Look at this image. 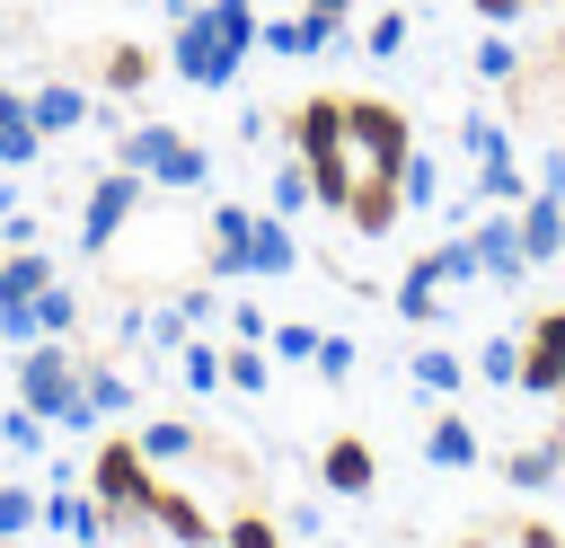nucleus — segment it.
<instances>
[{
    "instance_id": "nucleus-31",
    "label": "nucleus",
    "mask_w": 565,
    "mask_h": 548,
    "mask_svg": "<svg viewBox=\"0 0 565 548\" xmlns=\"http://www.w3.org/2000/svg\"><path fill=\"white\" fill-rule=\"evenodd\" d=\"M221 371H230V389H247V398H256V389L274 380V354H265L256 336H238V345H221Z\"/></svg>"
},
{
    "instance_id": "nucleus-10",
    "label": "nucleus",
    "mask_w": 565,
    "mask_h": 548,
    "mask_svg": "<svg viewBox=\"0 0 565 548\" xmlns=\"http://www.w3.org/2000/svg\"><path fill=\"white\" fill-rule=\"evenodd\" d=\"M44 530H62V539H79V548H106V539H115L106 504L88 495V477H79V486H71V477H53V495H44Z\"/></svg>"
},
{
    "instance_id": "nucleus-12",
    "label": "nucleus",
    "mask_w": 565,
    "mask_h": 548,
    "mask_svg": "<svg viewBox=\"0 0 565 548\" xmlns=\"http://www.w3.org/2000/svg\"><path fill=\"white\" fill-rule=\"evenodd\" d=\"M150 530H159V539H177V548H212V539H221V530H212V513H203L185 486H168V477L150 486Z\"/></svg>"
},
{
    "instance_id": "nucleus-21",
    "label": "nucleus",
    "mask_w": 565,
    "mask_h": 548,
    "mask_svg": "<svg viewBox=\"0 0 565 548\" xmlns=\"http://www.w3.org/2000/svg\"><path fill=\"white\" fill-rule=\"evenodd\" d=\"M424 460H433V468H477V460H486V451H477V424H468V415H433Z\"/></svg>"
},
{
    "instance_id": "nucleus-16",
    "label": "nucleus",
    "mask_w": 565,
    "mask_h": 548,
    "mask_svg": "<svg viewBox=\"0 0 565 548\" xmlns=\"http://www.w3.org/2000/svg\"><path fill=\"white\" fill-rule=\"evenodd\" d=\"M256 44H265V53H335V44H344V27H327V18H309V9H300V18H265V27H256Z\"/></svg>"
},
{
    "instance_id": "nucleus-43",
    "label": "nucleus",
    "mask_w": 565,
    "mask_h": 548,
    "mask_svg": "<svg viewBox=\"0 0 565 548\" xmlns=\"http://www.w3.org/2000/svg\"><path fill=\"white\" fill-rule=\"evenodd\" d=\"M503 539H512V548H565L556 521H503Z\"/></svg>"
},
{
    "instance_id": "nucleus-8",
    "label": "nucleus",
    "mask_w": 565,
    "mask_h": 548,
    "mask_svg": "<svg viewBox=\"0 0 565 548\" xmlns=\"http://www.w3.org/2000/svg\"><path fill=\"white\" fill-rule=\"evenodd\" d=\"M477 256H486V283H494V292H512V283L539 274L530 247H521V212H512V203H486V221H477Z\"/></svg>"
},
{
    "instance_id": "nucleus-23",
    "label": "nucleus",
    "mask_w": 565,
    "mask_h": 548,
    "mask_svg": "<svg viewBox=\"0 0 565 548\" xmlns=\"http://www.w3.org/2000/svg\"><path fill=\"white\" fill-rule=\"evenodd\" d=\"M150 71H159V62H150L141 44H106V53H97V88H106V97H132V88H150Z\"/></svg>"
},
{
    "instance_id": "nucleus-28",
    "label": "nucleus",
    "mask_w": 565,
    "mask_h": 548,
    "mask_svg": "<svg viewBox=\"0 0 565 548\" xmlns=\"http://www.w3.org/2000/svg\"><path fill=\"white\" fill-rule=\"evenodd\" d=\"M468 371H477L486 389H521V336H486V345L468 354Z\"/></svg>"
},
{
    "instance_id": "nucleus-24",
    "label": "nucleus",
    "mask_w": 565,
    "mask_h": 548,
    "mask_svg": "<svg viewBox=\"0 0 565 548\" xmlns=\"http://www.w3.org/2000/svg\"><path fill=\"white\" fill-rule=\"evenodd\" d=\"M132 442H141V460H150V468H159V460H203V433H194L185 415H159V424H141Z\"/></svg>"
},
{
    "instance_id": "nucleus-48",
    "label": "nucleus",
    "mask_w": 565,
    "mask_h": 548,
    "mask_svg": "<svg viewBox=\"0 0 565 548\" xmlns=\"http://www.w3.org/2000/svg\"><path fill=\"white\" fill-rule=\"evenodd\" d=\"M547 62H556V71H565V18H556V44H547Z\"/></svg>"
},
{
    "instance_id": "nucleus-50",
    "label": "nucleus",
    "mask_w": 565,
    "mask_h": 548,
    "mask_svg": "<svg viewBox=\"0 0 565 548\" xmlns=\"http://www.w3.org/2000/svg\"><path fill=\"white\" fill-rule=\"evenodd\" d=\"M547 407H556V415H565V380H556V398H547Z\"/></svg>"
},
{
    "instance_id": "nucleus-37",
    "label": "nucleus",
    "mask_w": 565,
    "mask_h": 548,
    "mask_svg": "<svg viewBox=\"0 0 565 548\" xmlns=\"http://www.w3.org/2000/svg\"><path fill=\"white\" fill-rule=\"evenodd\" d=\"M44 433H53V424H44V415H35V407H26V398H18V407H9V415H0V442H9V451H18V460H35V451H44Z\"/></svg>"
},
{
    "instance_id": "nucleus-46",
    "label": "nucleus",
    "mask_w": 565,
    "mask_h": 548,
    "mask_svg": "<svg viewBox=\"0 0 565 548\" xmlns=\"http://www.w3.org/2000/svg\"><path fill=\"white\" fill-rule=\"evenodd\" d=\"M344 9H353V0H309V18H327V27H344Z\"/></svg>"
},
{
    "instance_id": "nucleus-25",
    "label": "nucleus",
    "mask_w": 565,
    "mask_h": 548,
    "mask_svg": "<svg viewBox=\"0 0 565 548\" xmlns=\"http://www.w3.org/2000/svg\"><path fill=\"white\" fill-rule=\"evenodd\" d=\"M53 283V256L44 247H0V301H35Z\"/></svg>"
},
{
    "instance_id": "nucleus-5",
    "label": "nucleus",
    "mask_w": 565,
    "mask_h": 548,
    "mask_svg": "<svg viewBox=\"0 0 565 548\" xmlns=\"http://www.w3.org/2000/svg\"><path fill=\"white\" fill-rule=\"evenodd\" d=\"M150 486H159V468L141 460V442H106L97 460H88V495L106 504V521L115 530H150Z\"/></svg>"
},
{
    "instance_id": "nucleus-22",
    "label": "nucleus",
    "mask_w": 565,
    "mask_h": 548,
    "mask_svg": "<svg viewBox=\"0 0 565 548\" xmlns=\"http://www.w3.org/2000/svg\"><path fill=\"white\" fill-rule=\"evenodd\" d=\"M503 477H512V486H556V477H565V415H556V433H547V442L512 451V460H503Z\"/></svg>"
},
{
    "instance_id": "nucleus-39",
    "label": "nucleus",
    "mask_w": 565,
    "mask_h": 548,
    "mask_svg": "<svg viewBox=\"0 0 565 548\" xmlns=\"http://www.w3.org/2000/svg\"><path fill=\"white\" fill-rule=\"evenodd\" d=\"M406 35H415V27H406V9H380V18L362 27V53H380V62H388V53H406Z\"/></svg>"
},
{
    "instance_id": "nucleus-6",
    "label": "nucleus",
    "mask_w": 565,
    "mask_h": 548,
    "mask_svg": "<svg viewBox=\"0 0 565 548\" xmlns=\"http://www.w3.org/2000/svg\"><path fill=\"white\" fill-rule=\"evenodd\" d=\"M141 203H150V177H132V168H106V177H88V194H79V256L97 265V256L115 247V230H124Z\"/></svg>"
},
{
    "instance_id": "nucleus-29",
    "label": "nucleus",
    "mask_w": 565,
    "mask_h": 548,
    "mask_svg": "<svg viewBox=\"0 0 565 548\" xmlns=\"http://www.w3.org/2000/svg\"><path fill=\"white\" fill-rule=\"evenodd\" d=\"M265 203H274V212H282V221H291V212H309V203H318V186H309V159H300V150H291V159H282V168H274V186H265Z\"/></svg>"
},
{
    "instance_id": "nucleus-49",
    "label": "nucleus",
    "mask_w": 565,
    "mask_h": 548,
    "mask_svg": "<svg viewBox=\"0 0 565 548\" xmlns=\"http://www.w3.org/2000/svg\"><path fill=\"white\" fill-rule=\"evenodd\" d=\"M459 548H494V539H486V530H468V539H459Z\"/></svg>"
},
{
    "instance_id": "nucleus-42",
    "label": "nucleus",
    "mask_w": 565,
    "mask_h": 548,
    "mask_svg": "<svg viewBox=\"0 0 565 548\" xmlns=\"http://www.w3.org/2000/svg\"><path fill=\"white\" fill-rule=\"evenodd\" d=\"M0 247H35V212L26 203H0Z\"/></svg>"
},
{
    "instance_id": "nucleus-9",
    "label": "nucleus",
    "mask_w": 565,
    "mask_h": 548,
    "mask_svg": "<svg viewBox=\"0 0 565 548\" xmlns=\"http://www.w3.org/2000/svg\"><path fill=\"white\" fill-rule=\"evenodd\" d=\"M247 230H256L247 203H212V212H203V274H212V283H238V274H247Z\"/></svg>"
},
{
    "instance_id": "nucleus-19",
    "label": "nucleus",
    "mask_w": 565,
    "mask_h": 548,
    "mask_svg": "<svg viewBox=\"0 0 565 548\" xmlns=\"http://www.w3.org/2000/svg\"><path fill=\"white\" fill-rule=\"evenodd\" d=\"M177 380H185L194 398H221V389H230V371H221V345H212V327H194V336L177 345Z\"/></svg>"
},
{
    "instance_id": "nucleus-30",
    "label": "nucleus",
    "mask_w": 565,
    "mask_h": 548,
    "mask_svg": "<svg viewBox=\"0 0 565 548\" xmlns=\"http://www.w3.org/2000/svg\"><path fill=\"white\" fill-rule=\"evenodd\" d=\"M79 318H88V309H79V292L53 274V283L35 292V327H44V336H79Z\"/></svg>"
},
{
    "instance_id": "nucleus-20",
    "label": "nucleus",
    "mask_w": 565,
    "mask_h": 548,
    "mask_svg": "<svg viewBox=\"0 0 565 548\" xmlns=\"http://www.w3.org/2000/svg\"><path fill=\"white\" fill-rule=\"evenodd\" d=\"M441 292H450V283L433 274V256H415V265L397 274V292H388V309H397V318H441Z\"/></svg>"
},
{
    "instance_id": "nucleus-3",
    "label": "nucleus",
    "mask_w": 565,
    "mask_h": 548,
    "mask_svg": "<svg viewBox=\"0 0 565 548\" xmlns=\"http://www.w3.org/2000/svg\"><path fill=\"white\" fill-rule=\"evenodd\" d=\"M115 168H132V177H150L168 194H203L212 186V159H203V141H185V124H132V133H115Z\"/></svg>"
},
{
    "instance_id": "nucleus-41",
    "label": "nucleus",
    "mask_w": 565,
    "mask_h": 548,
    "mask_svg": "<svg viewBox=\"0 0 565 548\" xmlns=\"http://www.w3.org/2000/svg\"><path fill=\"white\" fill-rule=\"evenodd\" d=\"M353 362H362V354H353V336H318V362H309V371H318L327 389H344V380H353Z\"/></svg>"
},
{
    "instance_id": "nucleus-33",
    "label": "nucleus",
    "mask_w": 565,
    "mask_h": 548,
    "mask_svg": "<svg viewBox=\"0 0 565 548\" xmlns=\"http://www.w3.org/2000/svg\"><path fill=\"white\" fill-rule=\"evenodd\" d=\"M397 194L433 212V203H441V159H433V150H406V168H397Z\"/></svg>"
},
{
    "instance_id": "nucleus-1",
    "label": "nucleus",
    "mask_w": 565,
    "mask_h": 548,
    "mask_svg": "<svg viewBox=\"0 0 565 548\" xmlns=\"http://www.w3.org/2000/svg\"><path fill=\"white\" fill-rule=\"evenodd\" d=\"M256 0H203L194 18H177V44H168V71L185 88H230L238 62L256 53Z\"/></svg>"
},
{
    "instance_id": "nucleus-32",
    "label": "nucleus",
    "mask_w": 565,
    "mask_h": 548,
    "mask_svg": "<svg viewBox=\"0 0 565 548\" xmlns=\"http://www.w3.org/2000/svg\"><path fill=\"white\" fill-rule=\"evenodd\" d=\"M433 274H441V283H486V256H477V230H459V239H441V247H433Z\"/></svg>"
},
{
    "instance_id": "nucleus-45",
    "label": "nucleus",
    "mask_w": 565,
    "mask_h": 548,
    "mask_svg": "<svg viewBox=\"0 0 565 548\" xmlns=\"http://www.w3.org/2000/svg\"><path fill=\"white\" fill-rule=\"evenodd\" d=\"M468 9H477V18H486V27H512V18H521V9H530V0H468Z\"/></svg>"
},
{
    "instance_id": "nucleus-13",
    "label": "nucleus",
    "mask_w": 565,
    "mask_h": 548,
    "mask_svg": "<svg viewBox=\"0 0 565 548\" xmlns=\"http://www.w3.org/2000/svg\"><path fill=\"white\" fill-rule=\"evenodd\" d=\"M371 477H380V460H371V442H362V433H335V442L318 451V486H327V495H344V504H353V495H371Z\"/></svg>"
},
{
    "instance_id": "nucleus-18",
    "label": "nucleus",
    "mask_w": 565,
    "mask_h": 548,
    "mask_svg": "<svg viewBox=\"0 0 565 548\" xmlns=\"http://www.w3.org/2000/svg\"><path fill=\"white\" fill-rule=\"evenodd\" d=\"M291 265H300L291 221H282V212H256V230H247V274H291Z\"/></svg>"
},
{
    "instance_id": "nucleus-51",
    "label": "nucleus",
    "mask_w": 565,
    "mask_h": 548,
    "mask_svg": "<svg viewBox=\"0 0 565 548\" xmlns=\"http://www.w3.org/2000/svg\"><path fill=\"white\" fill-rule=\"evenodd\" d=\"M556 9H565V0H556Z\"/></svg>"
},
{
    "instance_id": "nucleus-15",
    "label": "nucleus",
    "mask_w": 565,
    "mask_h": 548,
    "mask_svg": "<svg viewBox=\"0 0 565 548\" xmlns=\"http://www.w3.org/2000/svg\"><path fill=\"white\" fill-rule=\"evenodd\" d=\"M397 212H406V194H397L388 177H362V186H353V203H344L335 221H353V239H388V230H397Z\"/></svg>"
},
{
    "instance_id": "nucleus-47",
    "label": "nucleus",
    "mask_w": 565,
    "mask_h": 548,
    "mask_svg": "<svg viewBox=\"0 0 565 548\" xmlns=\"http://www.w3.org/2000/svg\"><path fill=\"white\" fill-rule=\"evenodd\" d=\"M159 9H168V18H194V9H203V0H159Z\"/></svg>"
},
{
    "instance_id": "nucleus-26",
    "label": "nucleus",
    "mask_w": 565,
    "mask_h": 548,
    "mask_svg": "<svg viewBox=\"0 0 565 548\" xmlns=\"http://www.w3.org/2000/svg\"><path fill=\"white\" fill-rule=\"evenodd\" d=\"M79 380H88V407H97V415H132V380H124L106 354H79Z\"/></svg>"
},
{
    "instance_id": "nucleus-7",
    "label": "nucleus",
    "mask_w": 565,
    "mask_h": 548,
    "mask_svg": "<svg viewBox=\"0 0 565 548\" xmlns=\"http://www.w3.org/2000/svg\"><path fill=\"white\" fill-rule=\"evenodd\" d=\"M459 150L477 159V203H521V194H530V177H521V159H512V133H503L494 115H468V124H459Z\"/></svg>"
},
{
    "instance_id": "nucleus-44",
    "label": "nucleus",
    "mask_w": 565,
    "mask_h": 548,
    "mask_svg": "<svg viewBox=\"0 0 565 548\" xmlns=\"http://www.w3.org/2000/svg\"><path fill=\"white\" fill-rule=\"evenodd\" d=\"M265 327H274V318H265L256 301H230V336H256V345H265Z\"/></svg>"
},
{
    "instance_id": "nucleus-14",
    "label": "nucleus",
    "mask_w": 565,
    "mask_h": 548,
    "mask_svg": "<svg viewBox=\"0 0 565 548\" xmlns=\"http://www.w3.org/2000/svg\"><path fill=\"white\" fill-rule=\"evenodd\" d=\"M512 212H521V247H530V265H547V256H565V194H556V186H539V194H521Z\"/></svg>"
},
{
    "instance_id": "nucleus-11",
    "label": "nucleus",
    "mask_w": 565,
    "mask_h": 548,
    "mask_svg": "<svg viewBox=\"0 0 565 548\" xmlns=\"http://www.w3.org/2000/svg\"><path fill=\"white\" fill-rule=\"evenodd\" d=\"M556 380H565V301L539 309L530 336H521V389L530 398H556Z\"/></svg>"
},
{
    "instance_id": "nucleus-27",
    "label": "nucleus",
    "mask_w": 565,
    "mask_h": 548,
    "mask_svg": "<svg viewBox=\"0 0 565 548\" xmlns=\"http://www.w3.org/2000/svg\"><path fill=\"white\" fill-rule=\"evenodd\" d=\"M406 380H415V389H433V398H450V389L468 380V362H459L450 345H415V362H406Z\"/></svg>"
},
{
    "instance_id": "nucleus-34",
    "label": "nucleus",
    "mask_w": 565,
    "mask_h": 548,
    "mask_svg": "<svg viewBox=\"0 0 565 548\" xmlns=\"http://www.w3.org/2000/svg\"><path fill=\"white\" fill-rule=\"evenodd\" d=\"M318 336H327V327L282 318V327H265V354H274V362H318Z\"/></svg>"
},
{
    "instance_id": "nucleus-36",
    "label": "nucleus",
    "mask_w": 565,
    "mask_h": 548,
    "mask_svg": "<svg viewBox=\"0 0 565 548\" xmlns=\"http://www.w3.org/2000/svg\"><path fill=\"white\" fill-rule=\"evenodd\" d=\"M221 548H282V521L247 504V513H230V521H221Z\"/></svg>"
},
{
    "instance_id": "nucleus-40",
    "label": "nucleus",
    "mask_w": 565,
    "mask_h": 548,
    "mask_svg": "<svg viewBox=\"0 0 565 548\" xmlns=\"http://www.w3.org/2000/svg\"><path fill=\"white\" fill-rule=\"evenodd\" d=\"M468 62H477V80H494V88H503V80H521V53H512V44L494 35V27H486V44H477Z\"/></svg>"
},
{
    "instance_id": "nucleus-4",
    "label": "nucleus",
    "mask_w": 565,
    "mask_h": 548,
    "mask_svg": "<svg viewBox=\"0 0 565 548\" xmlns=\"http://www.w3.org/2000/svg\"><path fill=\"white\" fill-rule=\"evenodd\" d=\"M406 150H415L406 106H388V97H353V88H344V159H353V177H388V186H397Z\"/></svg>"
},
{
    "instance_id": "nucleus-38",
    "label": "nucleus",
    "mask_w": 565,
    "mask_h": 548,
    "mask_svg": "<svg viewBox=\"0 0 565 548\" xmlns=\"http://www.w3.org/2000/svg\"><path fill=\"white\" fill-rule=\"evenodd\" d=\"M44 521V495L35 486H0V539H18V530H35Z\"/></svg>"
},
{
    "instance_id": "nucleus-17",
    "label": "nucleus",
    "mask_w": 565,
    "mask_h": 548,
    "mask_svg": "<svg viewBox=\"0 0 565 548\" xmlns=\"http://www.w3.org/2000/svg\"><path fill=\"white\" fill-rule=\"evenodd\" d=\"M26 115H35L44 141H53V133H79V124H88V88H79V80H44V88L26 97Z\"/></svg>"
},
{
    "instance_id": "nucleus-2",
    "label": "nucleus",
    "mask_w": 565,
    "mask_h": 548,
    "mask_svg": "<svg viewBox=\"0 0 565 548\" xmlns=\"http://www.w3.org/2000/svg\"><path fill=\"white\" fill-rule=\"evenodd\" d=\"M9 389H18V398L53 424V433H88V424H97L88 380H79V345H71V336H35V345H18Z\"/></svg>"
},
{
    "instance_id": "nucleus-35",
    "label": "nucleus",
    "mask_w": 565,
    "mask_h": 548,
    "mask_svg": "<svg viewBox=\"0 0 565 548\" xmlns=\"http://www.w3.org/2000/svg\"><path fill=\"white\" fill-rule=\"evenodd\" d=\"M35 159H44L35 115H0V168H35Z\"/></svg>"
}]
</instances>
